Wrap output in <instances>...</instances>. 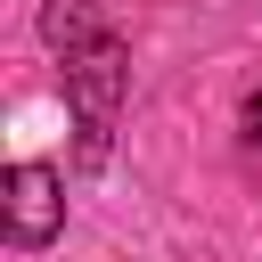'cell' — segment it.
<instances>
[{
    "instance_id": "cell-1",
    "label": "cell",
    "mask_w": 262,
    "mask_h": 262,
    "mask_svg": "<svg viewBox=\"0 0 262 262\" xmlns=\"http://www.w3.org/2000/svg\"><path fill=\"white\" fill-rule=\"evenodd\" d=\"M123 90H131V57H123V41H106V49H90V57H74V66H66V106H74V164H82V172H98V164L115 156Z\"/></svg>"
},
{
    "instance_id": "cell-2",
    "label": "cell",
    "mask_w": 262,
    "mask_h": 262,
    "mask_svg": "<svg viewBox=\"0 0 262 262\" xmlns=\"http://www.w3.org/2000/svg\"><path fill=\"white\" fill-rule=\"evenodd\" d=\"M0 188H8V237L16 246H49L66 229V180L49 164H8Z\"/></svg>"
},
{
    "instance_id": "cell-3",
    "label": "cell",
    "mask_w": 262,
    "mask_h": 262,
    "mask_svg": "<svg viewBox=\"0 0 262 262\" xmlns=\"http://www.w3.org/2000/svg\"><path fill=\"white\" fill-rule=\"evenodd\" d=\"M41 41H49V49H66V66H74V57L106 49L115 33H106V16H98L90 0H49V8H41Z\"/></svg>"
},
{
    "instance_id": "cell-4",
    "label": "cell",
    "mask_w": 262,
    "mask_h": 262,
    "mask_svg": "<svg viewBox=\"0 0 262 262\" xmlns=\"http://www.w3.org/2000/svg\"><path fill=\"white\" fill-rule=\"evenodd\" d=\"M246 139H254V147H262V90H254V98H246Z\"/></svg>"
}]
</instances>
